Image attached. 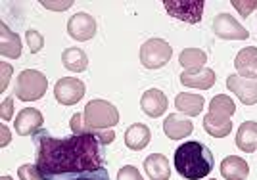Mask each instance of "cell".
<instances>
[{
	"label": "cell",
	"mask_w": 257,
	"mask_h": 180,
	"mask_svg": "<svg viewBox=\"0 0 257 180\" xmlns=\"http://www.w3.org/2000/svg\"><path fill=\"white\" fill-rule=\"evenodd\" d=\"M211 149L202 142H184L175 149V169L186 180H202L213 170Z\"/></svg>",
	"instance_id": "obj_2"
},
{
	"label": "cell",
	"mask_w": 257,
	"mask_h": 180,
	"mask_svg": "<svg viewBox=\"0 0 257 180\" xmlns=\"http://www.w3.org/2000/svg\"><path fill=\"white\" fill-rule=\"evenodd\" d=\"M215 71L209 67H198V69H190L181 73V83L188 88H200V90H207L215 85Z\"/></svg>",
	"instance_id": "obj_13"
},
{
	"label": "cell",
	"mask_w": 257,
	"mask_h": 180,
	"mask_svg": "<svg viewBox=\"0 0 257 180\" xmlns=\"http://www.w3.org/2000/svg\"><path fill=\"white\" fill-rule=\"evenodd\" d=\"M46 88H48V79L44 77V73L37 69H25L18 75L14 92L23 102H35L46 94Z\"/></svg>",
	"instance_id": "obj_3"
},
{
	"label": "cell",
	"mask_w": 257,
	"mask_h": 180,
	"mask_svg": "<svg viewBox=\"0 0 257 180\" xmlns=\"http://www.w3.org/2000/svg\"><path fill=\"white\" fill-rule=\"evenodd\" d=\"M54 96H56L58 104H62V106H75L85 96V85L79 79L64 77L54 86Z\"/></svg>",
	"instance_id": "obj_7"
},
{
	"label": "cell",
	"mask_w": 257,
	"mask_h": 180,
	"mask_svg": "<svg viewBox=\"0 0 257 180\" xmlns=\"http://www.w3.org/2000/svg\"><path fill=\"white\" fill-rule=\"evenodd\" d=\"M2 88L0 90H6L8 88V79H10V73H12V67L6 62H2Z\"/></svg>",
	"instance_id": "obj_33"
},
{
	"label": "cell",
	"mask_w": 257,
	"mask_h": 180,
	"mask_svg": "<svg viewBox=\"0 0 257 180\" xmlns=\"http://www.w3.org/2000/svg\"><path fill=\"white\" fill-rule=\"evenodd\" d=\"M69 180H109V172H107L106 167L98 170H92V172H85V174H79L75 178H69Z\"/></svg>",
	"instance_id": "obj_30"
},
{
	"label": "cell",
	"mask_w": 257,
	"mask_h": 180,
	"mask_svg": "<svg viewBox=\"0 0 257 180\" xmlns=\"http://www.w3.org/2000/svg\"><path fill=\"white\" fill-rule=\"evenodd\" d=\"M192 121L182 117L181 113H171V115L165 117V121H163V132L171 140H181V138L192 134Z\"/></svg>",
	"instance_id": "obj_15"
},
{
	"label": "cell",
	"mask_w": 257,
	"mask_h": 180,
	"mask_svg": "<svg viewBox=\"0 0 257 180\" xmlns=\"http://www.w3.org/2000/svg\"><path fill=\"white\" fill-rule=\"evenodd\" d=\"M211 180H215V178H211Z\"/></svg>",
	"instance_id": "obj_36"
},
{
	"label": "cell",
	"mask_w": 257,
	"mask_h": 180,
	"mask_svg": "<svg viewBox=\"0 0 257 180\" xmlns=\"http://www.w3.org/2000/svg\"><path fill=\"white\" fill-rule=\"evenodd\" d=\"M150 138H152L150 128L146 127V125H142V123H135L125 132V144H127L128 149L139 151V149H144L150 144Z\"/></svg>",
	"instance_id": "obj_18"
},
{
	"label": "cell",
	"mask_w": 257,
	"mask_h": 180,
	"mask_svg": "<svg viewBox=\"0 0 257 180\" xmlns=\"http://www.w3.org/2000/svg\"><path fill=\"white\" fill-rule=\"evenodd\" d=\"M62 62H64L65 69L73 71V73H83L88 67V58L81 48H67L62 54Z\"/></svg>",
	"instance_id": "obj_23"
},
{
	"label": "cell",
	"mask_w": 257,
	"mask_h": 180,
	"mask_svg": "<svg viewBox=\"0 0 257 180\" xmlns=\"http://www.w3.org/2000/svg\"><path fill=\"white\" fill-rule=\"evenodd\" d=\"M236 111V104L226 94H217L209 104V113L221 119H230Z\"/></svg>",
	"instance_id": "obj_24"
},
{
	"label": "cell",
	"mask_w": 257,
	"mask_h": 180,
	"mask_svg": "<svg viewBox=\"0 0 257 180\" xmlns=\"http://www.w3.org/2000/svg\"><path fill=\"white\" fill-rule=\"evenodd\" d=\"M234 67L240 77L244 79H257V48L255 46H247L242 48L234 60Z\"/></svg>",
	"instance_id": "obj_14"
},
{
	"label": "cell",
	"mask_w": 257,
	"mask_h": 180,
	"mask_svg": "<svg viewBox=\"0 0 257 180\" xmlns=\"http://www.w3.org/2000/svg\"><path fill=\"white\" fill-rule=\"evenodd\" d=\"M140 107L148 117H161L167 111L169 102L165 92H161L160 88H150L140 98Z\"/></svg>",
	"instance_id": "obj_12"
},
{
	"label": "cell",
	"mask_w": 257,
	"mask_h": 180,
	"mask_svg": "<svg viewBox=\"0 0 257 180\" xmlns=\"http://www.w3.org/2000/svg\"><path fill=\"white\" fill-rule=\"evenodd\" d=\"M205 62H207V56H205L204 50L200 48H184L179 56V64L190 71V69H198V67H204Z\"/></svg>",
	"instance_id": "obj_25"
},
{
	"label": "cell",
	"mask_w": 257,
	"mask_h": 180,
	"mask_svg": "<svg viewBox=\"0 0 257 180\" xmlns=\"http://www.w3.org/2000/svg\"><path fill=\"white\" fill-rule=\"evenodd\" d=\"M25 39H27V46H29V50H31L33 54L41 52L44 46V39L43 35L39 31H35V29H29L27 31V35H25Z\"/></svg>",
	"instance_id": "obj_27"
},
{
	"label": "cell",
	"mask_w": 257,
	"mask_h": 180,
	"mask_svg": "<svg viewBox=\"0 0 257 180\" xmlns=\"http://www.w3.org/2000/svg\"><path fill=\"white\" fill-rule=\"evenodd\" d=\"M86 125L96 130H104V128H111L119 123V111L113 104H109L107 100H90L85 107Z\"/></svg>",
	"instance_id": "obj_4"
},
{
	"label": "cell",
	"mask_w": 257,
	"mask_h": 180,
	"mask_svg": "<svg viewBox=\"0 0 257 180\" xmlns=\"http://www.w3.org/2000/svg\"><path fill=\"white\" fill-rule=\"evenodd\" d=\"M165 12L186 23H198L204 14V0H165L163 2Z\"/></svg>",
	"instance_id": "obj_6"
},
{
	"label": "cell",
	"mask_w": 257,
	"mask_h": 180,
	"mask_svg": "<svg viewBox=\"0 0 257 180\" xmlns=\"http://www.w3.org/2000/svg\"><path fill=\"white\" fill-rule=\"evenodd\" d=\"M14 128L20 136H27V134H35L43 128V113L35 107H25L22 109L16 121H14Z\"/></svg>",
	"instance_id": "obj_11"
},
{
	"label": "cell",
	"mask_w": 257,
	"mask_h": 180,
	"mask_svg": "<svg viewBox=\"0 0 257 180\" xmlns=\"http://www.w3.org/2000/svg\"><path fill=\"white\" fill-rule=\"evenodd\" d=\"M69 127H71V130H73V134H96V136L100 134V130H96V128H92L86 125L83 113H75V115L71 117Z\"/></svg>",
	"instance_id": "obj_26"
},
{
	"label": "cell",
	"mask_w": 257,
	"mask_h": 180,
	"mask_svg": "<svg viewBox=\"0 0 257 180\" xmlns=\"http://www.w3.org/2000/svg\"><path fill=\"white\" fill-rule=\"evenodd\" d=\"M204 128L209 136L225 138L232 130V119H221V117H215L211 113H207L204 117Z\"/></svg>",
	"instance_id": "obj_22"
},
{
	"label": "cell",
	"mask_w": 257,
	"mask_h": 180,
	"mask_svg": "<svg viewBox=\"0 0 257 180\" xmlns=\"http://www.w3.org/2000/svg\"><path fill=\"white\" fill-rule=\"evenodd\" d=\"M232 6L240 12L242 18H247L253 10H257V2H240V0H232Z\"/></svg>",
	"instance_id": "obj_31"
},
{
	"label": "cell",
	"mask_w": 257,
	"mask_h": 180,
	"mask_svg": "<svg viewBox=\"0 0 257 180\" xmlns=\"http://www.w3.org/2000/svg\"><path fill=\"white\" fill-rule=\"evenodd\" d=\"M33 144L37 149L35 165L44 180H69L106 165V146L96 134L56 138L41 128L33 134Z\"/></svg>",
	"instance_id": "obj_1"
},
{
	"label": "cell",
	"mask_w": 257,
	"mask_h": 180,
	"mask_svg": "<svg viewBox=\"0 0 257 180\" xmlns=\"http://www.w3.org/2000/svg\"><path fill=\"white\" fill-rule=\"evenodd\" d=\"M226 88L230 92H234L242 104H246V106L257 104V79L255 81L253 79H244L238 73H234L226 79Z\"/></svg>",
	"instance_id": "obj_10"
},
{
	"label": "cell",
	"mask_w": 257,
	"mask_h": 180,
	"mask_svg": "<svg viewBox=\"0 0 257 180\" xmlns=\"http://www.w3.org/2000/svg\"><path fill=\"white\" fill-rule=\"evenodd\" d=\"M175 106L179 113H184L188 117L200 115L205 106V100L200 94H190V92H181L175 98Z\"/></svg>",
	"instance_id": "obj_21"
},
{
	"label": "cell",
	"mask_w": 257,
	"mask_h": 180,
	"mask_svg": "<svg viewBox=\"0 0 257 180\" xmlns=\"http://www.w3.org/2000/svg\"><path fill=\"white\" fill-rule=\"evenodd\" d=\"M144 170L150 180H169L171 178V167L167 163V157L161 153H152L144 159Z\"/></svg>",
	"instance_id": "obj_16"
},
{
	"label": "cell",
	"mask_w": 257,
	"mask_h": 180,
	"mask_svg": "<svg viewBox=\"0 0 257 180\" xmlns=\"http://www.w3.org/2000/svg\"><path fill=\"white\" fill-rule=\"evenodd\" d=\"M0 130H2V146H6L8 140H10V130H8V127H4V125H2Z\"/></svg>",
	"instance_id": "obj_34"
},
{
	"label": "cell",
	"mask_w": 257,
	"mask_h": 180,
	"mask_svg": "<svg viewBox=\"0 0 257 180\" xmlns=\"http://www.w3.org/2000/svg\"><path fill=\"white\" fill-rule=\"evenodd\" d=\"M173 48L163 39H150L140 46V62L148 69H160L171 60Z\"/></svg>",
	"instance_id": "obj_5"
},
{
	"label": "cell",
	"mask_w": 257,
	"mask_h": 180,
	"mask_svg": "<svg viewBox=\"0 0 257 180\" xmlns=\"http://www.w3.org/2000/svg\"><path fill=\"white\" fill-rule=\"evenodd\" d=\"M12 113H14V100H12V98H4V102H2V111H0L2 121H10Z\"/></svg>",
	"instance_id": "obj_32"
},
{
	"label": "cell",
	"mask_w": 257,
	"mask_h": 180,
	"mask_svg": "<svg viewBox=\"0 0 257 180\" xmlns=\"http://www.w3.org/2000/svg\"><path fill=\"white\" fill-rule=\"evenodd\" d=\"M236 146L246 151V153H253L257 149V123L255 121H244L238 134H236Z\"/></svg>",
	"instance_id": "obj_19"
},
{
	"label": "cell",
	"mask_w": 257,
	"mask_h": 180,
	"mask_svg": "<svg viewBox=\"0 0 257 180\" xmlns=\"http://www.w3.org/2000/svg\"><path fill=\"white\" fill-rule=\"evenodd\" d=\"M0 31H2V43H0V52L4 58H20L22 56V39L18 33H14L6 25L2 23L0 25Z\"/></svg>",
	"instance_id": "obj_20"
},
{
	"label": "cell",
	"mask_w": 257,
	"mask_h": 180,
	"mask_svg": "<svg viewBox=\"0 0 257 180\" xmlns=\"http://www.w3.org/2000/svg\"><path fill=\"white\" fill-rule=\"evenodd\" d=\"M117 180H144V178H142V174L139 172L137 167H133V165H125V167H121V169H119Z\"/></svg>",
	"instance_id": "obj_29"
},
{
	"label": "cell",
	"mask_w": 257,
	"mask_h": 180,
	"mask_svg": "<svg viewBox=\"0 0 257 180\" xmlns=\"http://www.w3.org/2000/svg\"><path fill=\"white\" fill-rule=\"evenodd\" d=\"M67 33L73 41L85 43L88 39H92L96 35V22L92 16H88L86 12L75 14L69 22H67Z\"/></svg>",
	"instance_id": "obj_9"
},
{
	"label": "cell",
	"mask_w": 257,
	"mask_h": 180,
	"mask_svg": "<svg viewBox=\"0 0 257 180\" xmlns=\"http://www.w3.org/2000/svg\"><path fill=\"white\" fill-rule=\"evenodd\" d=\"M0 180H12V178H10V176H2Z\"/></svg>",
	"instance_id": "obj_35"
},
{
	"label": "cell",
	"mask_w": 257,
	"mask_h": 180,
	"mask_svg": "<svg viewBox=\"0 0 257 180\" xmlns=\"http://www.w3.org/2000/svg\"><path fill=\"white\" fill-rule=\"evenodd\" d=\"M221 174L226 180H246L249 174V165L238 155H228L221 163Z\"/></svg>",
	"instance_id": "obj_17"
},
{
	"label": "cell",
	"mask_w": 257,
	"mask_h": 180,
	"mask_svg": "<svg viewBox=\"0 0 257 180\" xmlns=\"http://www.w3.org/2000/svg\"><path fill=\"white\" fill-rule=\"evenodd\" d=\"M213 33L225 41H246L249 33L228 14H219L213 20Z\"/></svg>",
	"instance_id": "obj_8"
},
{
	"label": "cell",
	"mask_w": 257,
	"mask_h": 180,
	"mask_svg": "<svg viewBox=\"0 0 257 180\" xmlns=\"http://www.w3.org/2000/svg\"><path fill=\"white\" fill-rule=\"evenodd\" d=\"M18 176L20 180H44L43 174L37 169V165H22L18 169Z\"/></svg>",
	"instance_id": "obj_28"
}]
</instances>
